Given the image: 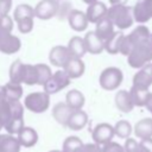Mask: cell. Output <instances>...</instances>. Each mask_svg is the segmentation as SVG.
Wrapping results in <instances>:
<instances>
[{
  "label": "cell",
  "mask_w": 152,
  "mask_h": 152,
  "mask_svg": "<svg viewBox=\"0 0 152 152\" xmlns=\"http://www.w3.org/2000/svg\"><path fill=\"white\" fill-rule=\"evenodd\" d=\"M152 62V44L148 40L140 43L133 48L127 56V63L133 69H140Z\"/></svg>",
  "instance_id": "6da1fadb"
},
{
  "label": "cell",
  "mask_w": 152,
  "mask_h": 152,
  "mask_svg": "<svg viewBox=\"0 0 152 152\" xmlns=\"http://www.w3.org/2000/svg\"><path fill=\"white\" fill-rule=\"evenodd\" d=\"M114 27H118L120 30H126L133 25V15H132V7L125 5V6H110L107 10L106 15Z\"/></svg>",
  "instance_id": "7a4b0ae2"
},
{
  "label": "cell",
  "mask_w": 152,
  "mask_h": 152,
  "mask_svg": "<svg viewBox=\"0 0 152 152\" xmlns=\"http://www.w3.org/2000/svg\"><path fill=\"white\" fill-rule=\"evenodd\" d=\"M124 74L121 69L116 66H108L103 69L99 77V83L104 90H115L122 83Z\"/></svg>",
  "instance_id": "3957f363"
},
{
  "label": "cell",
  "mask_w": 152,
  "mask_h": 152,
  "mask_svg": "<svg viewBox=\"0 0 152 152\" xmlns=\"http://www.w3.org/2000/svg\"><path fill=\"white\" fill-rule=\"evenodd\" d=\"M50 106V95L45 91L30 93L24 99V107L32 113H44Z\"/></svg>",
  "instance_id": "277c9868"
},
{
  "label": "cell",
  "mask_w": 152,
  "mask_h": 152,
  "mask_svg": "<svg viewBox=\"0 0 152 152\" xmlns=\"http://www.w3.org/2000/svg\"><path fill=\"white\" fill-rule=\"evenodd\" d=\"M70 78L68 77V75L65 74V71L63 69L55 71L51 77L46 81V83L43 86L44 87V91L49 95L56 94L58 91H61L62 89L66 88L70 84Z\"/></svg>",
  "instance_id": "5b68a950"
},
{
  "label": "cell",
  "mask_w": 152,
  "mask_h": 152,
  "mask_svg": "<svg viewBox=\"0 0 152 152\" xmlns=\"http://www.w3.org/2000/svg\"><path fill=\"white\" fill-rule=\"evenodd\" d=\"M34 17L42 20H49L58 12V1L56 0H40L34 7Z\"/></svg>",
  "instance_id": "8992f818"
},
{
  "label": "cell",
  "mask_w": 152,
  "mask_h": 152,
  "mask_svg": "<svg viewBox=\"0 0 152 152\" xmlns=\"http://www.w3.org/2000/svg\"><path fill=\"white\" fill-rule=\"evenodd\" d=\"M114 128L112 125L107 124V122H102L95 126V128L93 129L91 137L95 144L100 145H104L107 142H110L113 137H114Z\"/></svg>",
  "instance_id": "52a82bcc"
},
{
  "label": "cell",
  "mask_w": 152,
  "mask_h": 152,
  "mask_svg": "<svg viewBox=\"0 0 152 152\" xmlns=\"http://www.w3.org/2000/svg\"><path fill=\"white\" fill-rule=\"evenodd\" d=\"M71 58V55L66 46L64 45H56L53 46L49 52V61L53 66L64 68L65 64Z\"/></svg>",
  "instance_id": "ba28073f"
},
{
  "label": "cell",
  "mask_w": 152,
  "mask_h": 152,
  "mask_svg": "<svg viewBox=\"0 0 152 152\" xmlns=\"http://www.w3.org/2000/svg\"><path fill=\"white\" fill-rule=\"evenodd\" d=\"M133 86L144 89H148L152 86V63L138 69L133 76Z\"/></svg>",
  "instance_id": "9c48e42d"
},
{
  "label": "cell",
  "mask_w": 152,
  "mask_h": 152,
  "mask_svg": "<svg viewBox=\"0 0 152 152\" xmlns=\"http://www.w3.org/2000/svg\"><path fill=\"white\" fill-rule=\"evenodd\" d=\"M21 48V42L19 37L7 33V34H0V52L6 55H13L18 52Z\"/></svg>",
  "instance_id": "30bf717a"
},
{
  "label": "cell",
  "mask_w": 152,
  "mask_h": 152,
  "mask_svg": "<svg viewBox=\"0 0 152 152\" xmlns=\"http://www.w3.org/2000/svg\"><path fill=\"white\" fill-rule=\"evenodd\" d=\"M107 10H108V7L106 6V4L100 1V0L93 2L91 5H88L87 11L84 12L86 15H87L88 23L96 24L100 19H102L107 15Z\"/></svg>",
  "instance_id": "8fae6325"
},
{
  "label": "cell",
  "mask_w": 152,
  "mask_h": 152,
  "mask_svg": "<svg viewBox=\"0 0 152 152\" xmlns=\"http://www.w3.org/2000/svg\"><path fill=\"white\" fill-rule=\"evenodd\" d=\"M68 23L69 26L77 32H82L88 27V19L84 12L80 11V10H72L70 11L69 15H68Z\"/></svg>",
  "instance_id": "7c38bea8"
},
{
  "label": "cell",
  "mask_w": 152,
  "mask_h": 152,
  "mask_svg": "<svg viewBox=\"0 0 152 152\" xmlns=\"http://www.w3.org/2000/svg\"><path fill=\"white\" fill-rule=\"evenodd\" d=\"M63 70L65 71V74L68 75V77L70 80L78 78V77H81L84 74L86 64H84V62H83L82 58L71 57L69 59V62L65 64V66L63 68Z\"/></svg>",
  "instance_id": "4fadbf2b"
},
{
  "label": "cell",
  "mask_w": 152,
  "mask_h": 152,
  "mask_svg": "<svg viewBox=\"0 0 152 152\" xmlns=\"http://www.w3.org/2000/svg\"><path fill=\"white\" fill-rule=\"evenodd\" d=\"M96 26H95V30H94V32H95V34L104 43L107 39H109L113 34H114V25L112 24V21L107 18V17H104V18H102V19H100L96 24H95Z\"/></svg>",
  "instance_id": "5bb4252c"
},
{
  "label": "cell",
  "mask_w": 152,
  "mask_h": 152,
  "mask_svg": "<svg viewBox=\"0 0 152 152\" xmlns=\"http://www.w3.org/2000/svg\"><path fill=\"white\" fill-rule=\"evenodd\" d=\"M25 72H26V64L23 63L20 59H15L14 62H12L8 70L10 82L23 84L25 80Z\"/></svg>",
  "instance_id": "9a60e30c"
},
{
  "label": "cell",
  "mask_w": 152,
  "mask_h": 152,
  "mask_svg": "<svg viewBox=\"0 0 152 152\" xmlns=\"http://www.w3.org/2000/svg\"><path fill=\"white\" fill-rule=\"evenodd\" d=\"M83 40H84L87 52L93 55H99L103 51V42L95 34L94 31L87 32L86 36L83 37Z\"/></svg>",
  "instance_id": "2e32d148"
},
{
  "label": "cell",
  "mask_w": 152,
  "mask_h": 152,
  "mask_svg": "<svg viewBox=\"0 0 152 152\" xmlns=\"http://www.w3.org/2000/svg\"><path fill=\"white\" fill-rule=\"evenodd\" d=\"M71 113L72 109L65 102H58L52 107V116L62 126H66Z\"/></svg>",
  "instance_id": "e0dca14e"
},
{
  "label": "cell",
  "mask_w": 152,
  "mask_h": 152,
  "mask_svg": "<svg viewBox=\"0 0 152 152\" xmlns=\"http://www.w3.org/2000/svg\"><path fill=\"white\" fill-rule=\"evenodd\" d=\"M114 101H115L116 108L122 113H129L134 108V104L132 102V99H131V95H129L128 90H125V89L119 90L115 94Z\"/></svg>",
  "instance_id": "ac0fdd59"
},
{
  "label": "cell",
  "mask_w": 152,
  "mask_h": 152,
  "mask_svg": "<svg viewBox=\"0 0 152 152\" xmlns=\"http://www.w3.org/2000/svg\"><path fill=\"white\" fill-rule=\"evenodd\" d=\"M87 122H88V115L84 110H82V109L72 110V113L68 120L66 127H69L72 131H80L87 125Z\"/></svg>",
  "instance_id": "d6986e66"
},
{
  "label": "cell",
  "mask_w": 152,
  "mask_h": 152,
  "mask_svg": "<svg viewBox=\"0 0 152 152\" xmlns=\"http://www.w3.org/2000/svg\"><path fill=\"white\" fill-rule=\"evenodd\" d=\"M71 57H76V58H82L86 53V45H84V40L82 37L80 36H74L69 39L68 45H66Z\"/></svg>",
  "instance_id": "ffe728a7"
},
{
  "label": "cell",
  "mask_w": 152,
  "mask_h": 152,
  "mask_svg": "<svg viewBox=\"0 0 152 152\" xmlns=\"http://www.w3.org/2000/svg\"><path fill=\"white\" fill-rule=\"evenodd\" d=\"M20 146L24 147H32L33 145H36V142L38 141V134L36 132V129H33L32 127H24L17 137Z\"/></svg>",
  "instance_id": "44dd1931"
},
{
  "label": "cell",
  "mask_w": 152,
  "mask_h": 152,
  "mask_svg": "<svg viewBox=\"0 0 152 152\" xmlns=\"http://www.w3.org/2000/svg\"><path fill=\"white\" fill-rule=\"evenodd\" d=\"M132 15H133V20H135L137 23H140V24H145L151 19L150 11H148V7H147V4L145 0L138 1L132 7Z\"/></svg>",
  "instance_id": "7402d4cb"
},
{
  "label": "cell",
  "mask_w": 152,
  "mask_h": 152,
  "mask_svg": "<svg viewBox=\"0 0 152 152\" xmlns=\"http://www.w3.org/2000/svg\"><path fill=\"white\" fill-rule=\"evenodd\" d=\"M134 134L140 140L152 138V119L144 118L139 120L134 126Z\"/></svg>",
  "instance_id": "603a6c76"
},
{
  "label": "cell",
  "mask_w": 152,
  "mask_h": 152,
  "mask_svg": "<svg viewBox=\"0 0 152 152\" xmlns=\"http://www.w3.org/2000/svg\"><path fill=\"white\" fill-rule=\"evenodd\" d=\"M84 102H86L84 95L78 89H71L65 95V103L72 110L82 109V107L84 106Z\"/></svg>",
  "instance_id": "cb8c5ba5"
},
{
  "label": "cell",
  "mask_w": 152,
  "mask_h": 152,
  "mask_svg": "<svg viewBox=\"0 0 152 152\" xmlns=\"http://www.w3.org/2000/svg\"><path fill=\"white\" fill-rule=\"evenodd\" d=\"M150 34H151V32L145 25H139L131 33H128L127 37H128V39L131 40V43H132V45L134 48L135 45L148 40L150 39Z\"/></svg>",
  "instance_id": "d4e9b609"
},
{
  "label": "cell",
  "mask_w": 152,
  "mask_h": 152,
  "mask_svg": "<svg viewBox=\"0 0 152 152\" xmlns=\"http://www.w3.org/2000/svg\"><path fill=\"white\" fill-rule=\"evenodd\" d=\"M20 144L14 135L0 134V152H19Z\"/></svg>",
  "instance_id": "484cf974"
},
{
  "label": "cell",
  "mask_w": 152,
  "mask_h": 152,
  "mask_svg": "<svg viewBox=\"0 0 152 152\" xmlns=\"http://www.w3.org/2000/svg\"><path fill=\"white\" fill-rule=\"evenodd\" d=\"M148 94H150L148 89H144V88H139V87H134V86H132V88L129 89V95H131V99H132L134 107L135 106L145 107Z\"/></svg>",
  "instance_id": "4316f807"
},
{
  "label": "cell",
  "mask_w": 152,
  "mask_h": 152,
  "mask_svg": "<svg viewBox=\"0 0 152 152\" xmlns=\"http://www.w3.org/2000/svg\"><path fill=\"white\" fill-rule=\"evenodd\" d=\"M4 90H5V96H6L7 101H20V99L23 96L21 84L12 83V82L8 81L4 86Z\"/></svg>",
  "instance_id": "83f0119b"
},
{
  "label": "cell",
  "mask_w": 152,
  "mask_h": 152,
  "mask_svg": "<svg viewBox=\"0 0 152 152\" xmlns=\"http://www.w3.org/2000/svg\"><path fill=\"white\" fill-rule=\"evenodd\" d=\"M122 37H124V33H121V32H114V34L103 43V50L107 51L110 55L119 53V48H120Z\"/></svg>",
  "instance_id": "f1b7e54d"
},
{
  "label": "cell",
  "mask_w": 152,
  "mask_h": 152,
  "mask_svg": "<svg viewBox=\"0 0 152 152\" xmlns=\"http://www.w3.org/2000/svg\"><path fill=\"white\" fill-rule=\"evenodd\" d=\"M25 18H34V10L28 4H19L15 6L13 12V19L17 23L20 19Z\"/></svg>",
  "instance_id": "f546056e"
},
{
  "label": "cell",
  "mask_w": 152,
  "mask_h": 152,
  "mask_svg": "<svg viewBox=\"0 0 152 152\" xmlns=\"http://www.w3.org/2000/svg\"><path fill=\"white\" fill-rule=\"evenodd\" d=\"M113 128H114V134L121 139H128L131 133H132V126L126 120L118 121Z\"/></svg>",
  "instance_id": "4dcf8cb0"
},
{
  "label": "cell",
  "mask_w": 152,
  "mask_h": 152,
  "mask_svg": "<svg viewBox=\"0 0 152 152\" xmlns=\"http://www.w3.org/2000/svg\"><path fill=\"white\" fill-rule=\"evenodd\" d=\"M36 69H37V75H38V84L39 86H44L46 83V81L51 77L52 75V70L48 64H43V63H38L34 64Z\"/></svg>",
  "instance_id": "1f68e13d"
},
{
  "label": "cell",
  "mask_w": 152,
  "mask_h": 152,
  "mask_svg": "<svg viewBox=\"0 0 152 152\" xmlns=\"http://www.w3.org/2000/svg\"><path fill=\"white\" fill-rule=\"evenodd\" d=\"M11 120H12V112H11L10 102L7 100H4L2 102H0V124L2 125V128H5Z\"/></svg>",
  "instance_id": "d6a6232c"
},
{
  "label": "cell",
  "mask_w": 152,
  "mask_h": 152,
  "mask_svg": "<svg viewBox=\"0 0 152 152\" xmlns=\"http://www.w3.org/2000/svg\"><path fill=\"white\" fill-rule=\"evenodd\" d=\"M82 145H83V142H82V140L78 137L71 135V137H68L64 140L62 151L63 152H76Z\"/></svg>",
  "instance_id": "836d02e7"
},
{
  "label": "cell",
  "mask_w": 152,
  "mask_h": 152,
  "mask_svg": "<svg viewBox=\"0 0 152 152\" xmlns=\"http://www.w3.org/2000/svg\"><path fill=\"white\" fill-rule=\"evenodd\" d=\"M24 84H27V86H36V84H38V75H37L36 65L26 64V72H25Z\"/></svg>",
  "instance_id": "e575fe53"
},
{
  "label": "cell",
  "mask_w": 152,
  "mask_h": 152,
  "mask_svg": "<svg viewBox=\"0 0 152 152\" xmlns=\"http://www.w3.org/2000/svg\"><path fill=\"white\" fill-rule=\"evenodd\" d=\"M24 127H25V125H24V118H15V119H12L8 122V125L5 127V129L7 131V134H11V135L17 134L18 135V133Z\"/></svg>",
  "instance_id": "d590c367"
},
{
  "label": "cell",
  "mask_w": 152,
  "mask_h": 152,
  "mask_svg": "<svg viewBox=\"0 0 152 152\" xmlns=\"http://www.w3.org/2000/svg\"><path fill=\"white\" fill-rule=\"evenodd\" d=\"M12 30H13V18H11L8 14L0 15V34L12 33Z\"/></svg>",
  "instance_id": "8d00e7d4"
},
{
  "label": "cell",
  "mask_w": 152,
  "mask_h": 152,
  "mask_svg": "<svg viewBox=\"0 0 152 152\" xmlns=\"http://www.w3.org/2000/svg\"><path fill=\"white\" fill-rule=\"evenodd\" d=\"M17 26H18V30L19 32L26 34V33H30L32 30H33V26H34V20L33 18H25V19H20L17 21Z\"/></svg>",
  "instance_id": "74e56055"
},
{
  "label": "cell",
  "mask_w": 152,
  "mask_h": 152,
  "mask_svg": "<svg viewBox=\"0 0 152 152\" xmlns=\"http://www.w3.org/2000/svg\"><path fill=\"white\" fill-rule=\"evenodd\" d=\"M101 152H125V150H124V147H122L121 145H119L118 142L110 141V142L104 144V145L101 147Z\"/></svg>",
  "instance_id": "f35d334b"
},
{
  "label": "cell",
  "mask_w": 152,
  "mask_h": 152,
  "mask_svg": "<svg viewBox=\"0 0 152 152\" xmlns=\"http://www.w3.org/2000/svg\"><path fill=\"white\" fill-rule=\"evenodd\" d=\"M125 152H141L139 144L133 139V138H128L125 141V146H124Z\"/></svg>",
  "instance_id": "ab89813d"
},
{
  "label": "cell",
  "mask_w": 152,
  "mask_h": 152,
  "mask_svg": "<svg viewBox=\"0 0 152 152\" xmlns=\"http://www.w3.org/2000/svg\"><path fill=\"white\" fill-rule=\"evenodd\" d=\"M76 152H101V147L93 142V144H83Z\"/></svg>",
  "instance_id": "60d3db41"
},
{
  "label": "cell",
  "mask_w": 152,
  "mask_h": 152,
  "mask_svg": "<svg viewBox=\"0 0 152 152\" xmlns=\"http://www.w3.org/2000/svg\"><path fill=\"white\" fill-rule=\"evenodd\" d=\"M12 8V0H0V15H6Z\"/></svg>",
  "instance_id": "b9f144b4"
},
{
  "label": "cell",
  "mask_w": 152,
  "mask_h": 152,
  "mask_svg": "<svg viewBox=\"0 0 152 152\" xmlns=\"http://www.w3.org/2000/svg\"><path fill=\"white\" fill-rule=\"evenodd\" d=\"M139 147H140L141 152H152V138L140 140Z\"/></svg>",
  "instance_id": "7bdbcfd3"
},
{
  "label": "cell",
  "mask_w": 152,
  "mask_h": 152,
  "mask_svg": "<svg viewBox=\"0 0 152 152\" xmlns=\"http://www.w3.org/2000/svg\"><path fill=\"white\" fill-rule=\"evenodd\" d=\"M128 0H109L110 6H125Z\"/></svg>",
  "instance_id": "ee69618b"
},
{
  "label": "cell",
  "mask_w": 152,
  "mask_h": 152,
  "mask_svg": "<svg viewBox=\"0 0 152 152\" xmlns=\"http://www.w3.org/2000/svg\"><path fill=\"white\" fill-rule=\"evenodd\" d=\"M145 107L151 112V114H152V93L150 91V94H148V96H147V100H146V103H145Z\"/></svg>",
  "instance_id": "f6af8a7d"
},
{
  "label": "cell",
  "mask_w": 152,
  "mask_h": 152,
  "mask_svg": "<svg viewBox=\"0 0 152 152\" xmlns=\"http://www.w3.org/2000/svg\"><path fill=\"white\" fill-rule=\"evenodd\" d=\"M4 100H6L5 90H4V86H0V102H2Z\"/></svg>",
  "instance_id": "bcb514c9"
},
{
  "label": "cell",
  "mask_w": 152,
  "mask_h": 152,
  "mask_svg": "<svg viewBox=\"0 0 152 152\" xmlns=\"http://www.w3.org/2000/svg\"><path fill=\"white\" fill-rule=\"evenodd\" d=\"M146 4H147V7H148V11H150V15H151V19H152V0H145Z\"/></svg>",
  "instance_id": "7dc6e473"
},
{
  "label": "cell",
  "mask_w": 152,
  "mask_h": 152,
  "mask_svg": "<svg viewBox=\"0 0 152 152\" xmlns=\"http://www.w3.org/2000/svg\"><path fill=\"white\" fill-rule=\"evenodd\" d=\"M83 2H86L87 5H91L93 2H95V1H97V0H82Z\"/></svg>",
  "instance_id": "c3c4849f"
},
{
  "label": "cell",
  "mask_w": 152,
  "mask_h": 152,
  "mask_svg": "<svg viewBox=\"0 0 152 152\" xmlns=\"http://www.w3.org/2000/svg\"><path fill=\"white\" fill-rule=\"evenodd\" d=\"M49 152H63V151H59V150H52V151H49Z\"/></svg>",
  "instance_id": "681fc988"
},
{
  "label": "cell",
  "mask_w": 152,
  "mask_h": 152,
  "mask_svg": "<svg viewBox=\"0 0 152 152\" xmlns=\"http://www.w3.org/2000/svg\"><path fill=\"white\" fill-rule=\"evenodd\" d=\"M150 42H151V44H152V32H151V34H150Z\"/></svg>",
  "instance_id": "f907efd6"
},
{
  "label": "cell",
  "mask_w": 152,
  "mask_h": 152,
  "mask_svg": "<svg viewBox=\"0 0 152 152\" xmlns=\"http://www.w3.org/2000/svg\"><path fill=\"white\" fill-rule=\"evenodd\" d=\"M1 128H2V125H1V124H0V131H1Z\"/></svg>",
  "instance_id": "816d5d0a"
},
{
  "label": "cell",
  "mask_w": 152,
  "mask_h": 152,
  "mask_svg": "<svg viewBox=\"0 0 152 152\" xmlns=\"http://www.w3.org/2000/svg\"><path fill=\"white\" fill-rule=\"evenodd\" d=\"M56 1H58V0H56Z\"/></svg>",
  "instance_id": "f5cc1de1"
}]
</instances>
